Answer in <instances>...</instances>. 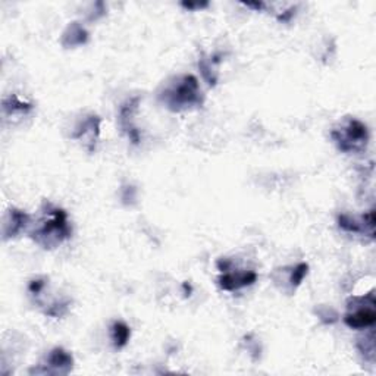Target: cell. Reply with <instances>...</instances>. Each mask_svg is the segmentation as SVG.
<instances>
[{
  "label": "cell",
  "instance_id": "4",
  "mask_svg": "<svg viewBox=\"0 0 376 376\" xmlns=\"http://www.w3.org/2000/svg\"><path fill=\"white\" fill-rule=\"evenodd\" d=\"M375 293L370 291L360 297H351L347 301V313L344 315V322L351 329H366L372 328L376 321L375 312Z\"/></svg>",
  "mask_w": 376,
  "mask_h": 376
},
{
  "label": "cell",
  "instance_id": "19",
  "mask_svg": "<svg viewBox=\"0 0 376 376\" xmlns=\"http://www.w3.org/2000/svg\"><path fill=\"white\" fill-rule=\"evenodd\" d=\"M246 6L247 8H253L256 10H261L265 8V3H261V2H259V3H246Z\"/></svg>",
  "mask_w": 376,
  "mask_h": 376
},
{
  "label": "cell",
  "instance_id": "16",
  "mask_svg": "<svg viewBox=\"0 0 376 376\" xmlns=\"http://www.w3.org/2000/svg\"><path fill=\"white\" fill-rule=\"evenodd\" d=\"M363 341H364V346L357 343V347H359L362 355L364 356V359L373 362L375 360V334H373V331L369 333V338H364Z\"/></svg>",
  "mask_w": 376,
  "mask_h": 376
},
{
  "label": "cell",
  "instance_id": "11",
  "mask_svg": "<svg viewBox=\"0 0 376 376\" xmlns=\"http://www.w3.org/2000/svg\"><path fill=\"white\" fill-rule=\"evenodd\" d=\"M88 40L87 30L78 24V22H72L66 27V30L62 34V46L66 49L77 48V46H83Z\"/></svg>",
  "mask_w": 376,
  "mask_h": 376
},
{
  "label": "cell",
  "instance_id": "6",
  "mask_svg": "<svg viewBox=\"0 0 376 376\" xmlns=\"http://www.w3.org/2000/svg\"><path fill=\"white\" fill-rule=\"evenodd\" d=\"M99 135H100V118L95 115V113H91V115L86 117L81 122L78 123L75 132L71 137L74 140L83 141L86 149L90 153H93L96 149Z\"/></svg>",
  "mask_w": 376,
  "mask_h": 376
},
{
  "label": "cell",
  "instance_id": "12",
  "mask_svg": "<svg viewBox=\"0 0 376 376\" xmlns=\"http://www.w3.org/2000/svg\"><path fill=\"white\" fill-rule=\"evenodd\" d=\"M110 338L115 348H123L131 338V329L125 322H115L110 326Z\"/></svg>",
  "mask_w": 376,
  "mask_h": 376
},
{
  "label": "cell",
  "instance_id": "5",
  "mask_svg": "<svg viewBox=\"0 0 376 376\" xmlns=\"http://www.w3.org/2000/svg\"><path fill=\"white\" fill-rule=\"evenodd\" d=\"M74 359L70 351L63 350L62 347L53 348L48 357H46V364H41L40 369H36V373H52V375H68L72 370Z\"/></svg>",
  "mask_w": 376,
  "mask_h": 376
},
{
  "label": "cell",
  "instance_id": "17",
  "mask_svg": "<svg viewBox=\"0 0 376 376\" xmlns=\"http://www.w3.org/2000/svg\"><path fill=\"white\" fill-rule=\"evenodd\" d=\"M317 316L321 317L325 324H334V322H337V319H338L337 312L333 309H328V307H319Z\"/></svg>",
  "mask_w": 376,
  "mask_h": 376
},
{
  "label": "cell",
  "instance_id": "1",
  "mask_svg": "<svg viewBox=\"0 0 376 376\" xmlns=\"http://www.w3.org/2000/svg\"><path fill=\"white\" fill-rule=\"evenodd\" d=\"M72 235V228L68 221V215L63 209L53 206L52 203L46 201L43 204V218L30 231L31 240L43 248L59 247L68 238Z\"/></svg>",
  "mask_w": 376,
  "mask_h": 376
},
{
  "label": "cell",
  "instance_id": "9",
  "mask_svg": "<svg viewBox=\"0 0 376 376\" xmlns=\"http://www.w3.org/2000/svg\"><path fill=\"white\" fill-rule=\"evenodd\" d=\"M139 101L140 99L139 97H134V99H130L127 103H123L122 108H121V112H119V122H121V127L122 130L128 134V139L134 143V144H139L140 143V131L137 130L135 125L132 123V118H134V113L137 112V109H139Z\"/></svg>",
  "mask_w": 376,
  "mask_h": 376
},
{
  "label": "cell",
  "instance_id": "2",
  "mask_svg": "<svg viewBox=\"0 0 376 376\" xmlns=\"http://www.w3.org/2000/svg\"><path fill=\"white\" fill-rule=\"evenodd\" d=\"M159 101L170 112H186L201 108L204 97L195 75H181L165 86Z\"/></svg>",
  "mask_w": 376,
  "mask_h": 376
},
{
  "label": "cell",
  "instance_id": "18",
  "mask_svg": "<svg viewBox=\"0 0 376 376\" xmlns=\"http://www.w3.org/2000/svg\"><path fill=\"white\" fill-rule=\"evenodd\" d=\"M182 8H186L188 10H196V9H204V8H208L209 6V2H197V3H192V2H182L181 3Z\"/></svg>",
  "mask_w": 376,
  "mask_h": 376
},
{
  "label": "cell",
  "instance_id": "3",
  "mask_svg": "<svg viewBox=\"0 0 376 376\" xmlns=\"http://www.w3.org/2000/svg\"><path fill=\"white\" fill-rule=\"evenodd\" d=\"M331 139L343 153H363L369 143L368 127L356 118H346L331 131Z\"/></svg>",
  "mask_w": 376,
  "mask_h": 376
},
{
  "label": "cell",
  "instance_id": "14",
  "mask_svg": "<svg viewBox=\"0 0 376 376\" xmlns=\"http://www.w3.org/2000/svg\"><path fill=\"white\" fill-rule=\"evenodd\" d=\"M3 110L8 113H28L32 110V105L27 103V101H22L17 96H10L3 100Z\"/></svg>",
  "mask_w": 376,
  "mask_h": 376
},
{
  "label": "cell",
  "instance_id": "15",
  "mask_svg": "<svg viewBox=\"0 0 376 376\" xmlns=\"http://www.w3.org/2000/svg\"><path fill=\"white\" fill-rule=\"evenodd\" d=\"M307 273H309V265L307 264H299L295 265L293 269H291V273H290V278H288V284L290 287L293 290L297 288L300 284L303 282V279L307 277Z\"/></svg>",
  "mask_w": 376,
  "mask_h": 376
},
{
  "label": "cell",
  "instance_id": "8",
  "mask_svg": "<svg viewBox=\"0 0 376 376\" xmlns=\"http://www.w3.org/2000/svg\"><path fill=\"white\" fill-rule=\"evenodd\" d=\"M257 281V273L255 270H243V272H222L218 278V286L224 291H237L244 287H250Z\"/></svg>",
  "mask_w": 376,
  "mask_h": 376
},
{
  "label": "cell",
  "instance_id": "10",
  "mask_svg": "<svg viewBox=\"0 0 376 376\" xmlns=\"http://www.w3.org/2000/svg\"><path fill=\"white\" fill-rule=\"evenodd\" d=\"M30 224V215L22 212L19 209H9L6 216H5V222H3V238L8 240V238H14L17 237L21 231H24L27 225Z\"/></svg>",
  "mask_w": 376,
  "mask_h": 376
},
{
  "label": "cell",
  "instance_id": "13",
  "mask_svg": "<svg viewBox=\"0 0 376 376\" xmlns=\"http://www.w3.org/2000/svg\"><path fill=\"white\" fill-rule=\"evenodd\" d=\"M219 62V59L216 58V56H213V58L210 59H206L203 58L200 59L199 62V68H200V72L203 75V78L206 79L209 86H216V81H218V75H216V71H215V65Z\"/></svg>",
  "mask_w": 376,
  "mask_h": 376
},
{
  "label": "cell",
  "instance_id": "7",
  "mask_svg": "<svg viewBox=\"0 0 376 376\" xmlns=\"http://www.w3.org/2000/svg\"><path fill=\"white\" fill-rule=\"evenodd\" d=\"M338 226L341 230L350 234H364L369 235L372 240L375 238V212L369 210L366 215H363L360 219L351 218L350 215H339L338 216Z\"/></svg>",
  "mask_w": 376,
  "mask_h": 376
}]
</instances>
